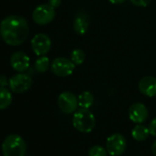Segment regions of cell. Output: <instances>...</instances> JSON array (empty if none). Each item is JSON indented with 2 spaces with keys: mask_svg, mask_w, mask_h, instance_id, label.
<instances>
[{
  "mask_svg": "<svg viewBox=\"0 0 156 156\" xmlns=\"http://www.w3.org/2000/svg\"><path fill=\"white\" fill-rule=\"evenodd\" d=\"M71 60L75 65L82 64L86 60V54L83 50L81 49H75L71 53Z\"/></svg>",
  "mask_w": 156,
  "mask_h": 156,
  "instance_id": "cell-18",
  "label": "cell"
},
{
  "mask_svg": "<svg viewBox=\"0 0 156 156\" xmlns=\"http://www.w3.org/2000/svg\"><path fill=\"white\" fill-rule=\"evenodd\" d=\"M130 2L136 7L145 8L151 2V0H130Z\"/></svg>",
  "mask_w": 156,
  "mask_h": 156,
  "instance_id": "cell-20",
  "label": "cell"
},
{
  "mask_svg": "<svg viewBox=\"0 0 156 156\" xmlns=\"http://www.w3.org/2000/svg\"><path fill=\"white\" fill-rule=\"evenodd\" d=\"M108 1L111 3V4H114V5H119V4H122L124 3L126 0H108Z\"/></svg>",
  "mask_w": 156,
  "mask_h": 156,
  "instance_id": "cell-24",
  "label": "cell"
},
{
  "mask_svg": "<svg viewBox=\"0 0 156 156\" xmlns=\"http://www.w3.org/2000/svg\"><path fill=\"white\" fill-rule=\"evenodd\" d=\"M73 125L80 132H91L96 126V119L88 108H82L75 111L73 117Z\"/></svg>",
  "mask_w": 156,
  "mask_h": 156,
  "instance_id": "cell-3",
  "label": "cell"
},
{
  "mask_svg": "<svg viewBox=\"0 0 156 156\" xmlns=\"http://www.w3.org/2000/svg\"><path fill=\"white\" fill-rule=\"evenodd\" d=\"M55 9L49 4L38 6L32 12V20L38 25L43 26L51 23L55 18Z\"/></svg>",
  "mask_w": 156,
  "mask_h": 156,
  "instance_id": "cell-4",
  "label": "cell"
},
{
  "mask_svg": "<svg viewBox=\"0 0 156 156\" xmlns=\"http://www.w3.org/2000/svg\"><path fill=\"white\" fill-rule=\"evenodd\" d=\"M127 148V140L120 133H114L110 135L106 142V149L108 153L111 156H120L124 153Z\"/></svg>",
  "mask_w": 156,
  "mask_h": 156,
  "instance_id": "cell-5",
  "label": "cell"
},
{
  "mask_svg": "<svg viewBox=\"0 0 156 156\" xmlns=\"http://www.w3.org/2000/svg\"><path fill=\"white\" fill-rule=\"evenodd\" d=\"M61 3H62V0H49V3L48 4L51 5L52 8L57 9L58 7H60Z\"/></svg>",
  "mask_w": 156,
  "mask_h": 156,
  "instance_id": "cell-23",
  "label": "cell"
},
{
  "mask_svg": "<svg viewBox=\"0 0 156 156\" xmlns=\"http://www.w3.org/2000/svg\"><path fill=\"white\" fill-rule=\"evenodd\" d=\"M51 47V41L48 35L39 33L31 40V48L34 53L38 56L46 55Z\"/></svg>",
  "mask_w": 156,
  "mask_h": 156,
  "instance_id": "cell-9",
  "label": "cell"
},
{
  "mask_svg": "<svg viewBox=\"0 0 156 156\" xmlns=\"http://www.w3.org/2000/svg\"><path fill=\"white\" fill-rule=\"evenodd\" d=\"M26 151V141L18 134L9 135L2 143L3 156H25Z\"/></svg>",
  "mask_w": 156,
  "mask_h": 156,
  "instance_id": "cell-2",
  "label": "cell"
},
{
  "mask_svg": "<svg viewBox=\"0 0 156 156\" xmlns=\"http://www.w3.org/2000/svg\"><path fill=\"white\" fill-rule=\"evenodd\" d=\"M30 64V57L23 51H16L10 57V65L11 67L19 72L22 73L26 71Z\"/></svg>",
  "mask_w": 156,
  "mask_h": 156,
  "instance_id": "cell-11",
  "label": "cell"
},
{
  "mask_svg": "<svg viewBox=\"0 0 156 156\" xmlns=\"http://www.w3.org/2000/svg\"><path fill=\"white\" fill-rule=\"evenodd\" d=\"M139 90L146 97H156V78L153 76H144L139 82Z\"/></svg>",
  "mask_w": 156,
  "mask_h": 156,
  "instance_id": "cell-12",
  "label": "cell"
},
{
  "mask_svg": "<svg viewBox=\"0 0 156 156\" xmlns=\"http://www.w3.org/2000/svg\"><path fill=\"white\" fill-rule=\"evenodd\" d=\"M149 134H150L149 128L141 124H137L131 130V135L133 139L137 141H143L147 140Z\"/></svg>",
  "mask_w": 156,
  "mask_h": 156,
  "instance_id": "cell-13",
  "label": "cell"
},
{
  "mask_svg": "<svg viewBox=\"0 0 156 156\" xmlns=\"http://www.w3.org/2000/svg\"><path fill=\"white\" fill-rule=\"evenodd\" d=\"M151 151H152L153 155L156 156V140L153 142V144H152V146H151Z\"/></svg>",
  "mask_w": 156,
  "mask_h": 156,
  "instance_id": "cell-25",
  "label": "cell"
},
{
  "mask_svg": "<svg viewBox=\"0 0 156 156\" xmlns=\"http://www.w3.org/2000/svg\"><path fill=\"white\" fill-rule=\"evenodd\" d=\"M88 22L82 17H76L74 21H73V30L74 31L79 34V35H84L87 32L88 30Z\"/></svg>",
  "mask_w": 156,
  "mask_h": 156,
  "instance_id": "cell-16",
  "label": "cell"
},
{
  "mask_svg": "<svg viewBox=\"0 0 156 156\" xmlns=\"http://www.w3.org/2000/svg\"><path fill=\"white\" fill-rule=\"evenodd\" d=\"M0 38H1V34H0Z\"/></svg>",
  "mask_w": 156,
  "mask_h": 156,
  "instance_id": "cell-26",
  "label": "cell"
},
{
  "mask_svg": "<svg viewBox=\"0 0 156 156\" xmlns=\"http://www.w3.org/2000/svg\"><path fill=\"white\" fill-rule=\"evenodd\" d=\"M78 106L82 108H89L95 101L94 95L89 91H84L78 96Z\"/></svg>",
  "mask_w": 156,
  "mask_h": 156,
  "instance_id": "cell-14",
  "label": "cell"
},
{
  "mask_svg": "<svg viewBox=\"0 0 156 156\" xmlns=\"http://www.w3.org/2000/svg\"><path fill=\"white\" fill-rule=\"evenodd\" d=\"M89 156H107L108 155V151L104 147L100 145H95L90 148L88 151Z\"/></svg>",
  "mask_w": 156,
  "mask_h": 156,
  "instance_id": "cell-19",
  "label": "cell"
},
{
  "mask_svg": "<svg viewBox=\"0 0 156 156\" xmlns=\"http://www.w3.org/2000/svg\"><path fill=\"white\" fill-rule=\"evenodd\" d=\"M9 85V80L4 74H0V87H6L7 86Z\"/></svg>",
  "mask_w": 156,
  "mask_h": 156,
  "instance_id": "cell-22",
  "label": "cell"
},
{
  "mask_svg": "<svg viewBox=\"0 0 156 156\" xmlns=\"http://www.w3.org/2000/svg\"><path fill=\"white\" fill-rule=\"evenodd\" d=\"M149 130H150V134L152 136L156 137V118L153 119L149 125Z\"/></svg>",
  "mask_w": 156,
  "mask_h": 156,
  "instance_id": "cell-21",
  "label": "cell"
},
{
  "mask_svg": "<svg viewBox=\"0 0 156 156\" xmlns=\"http://www.w3.org/2000/svg\"><path fill=\"white\" fill-rule=\"evenodd\" d=\"M12 94L6 87H0V110L6 109L12 103Z\"/></svg>",
  "mask_w": 156,
  "mask_h": 156,
  "instance_id": "cell-15",
  "label": "cell"
},
{
  "mask_svg": "<svg viewBox=\"0 0 156 156\" xmlns=\"http://www.w3.org/2000/svg\"><path fill=\"white\" fill-rule=\"evenodd\" d=\"M58 106L65 114H71L76 111L78 106V98L72 92H62L58 98Z\"/></svg>",
  "mask_w": 156,
  "mask_h": 156,
  "instance_id": "cell-8",
  "label": "cell"
},
{
  "mask_svg": "<svg viewBox=\"0 0 156 156\" xmlns=\"http://www.w3.org/2000/svg\"><path fill=\"white\" fill-rule=\"evenodd\" d=\"M9 88L14 93H23L28 91L32 86V78L30 75L19 73L18 74L13 75L9 79Z\"/></svg>",
  "mask_w": 156,
  "mask_h": 156,
  "instance_id": "cell-6",
  "label": "cell"
},
{
  "mask_svg": "<svg viewBox=\"0 0 156 156\" xmlns=\"http://www.w3.org/2000/svg\"><path fill=\"white\" fill-rule=\"evenodd\" d=\"M50 67V60L47 56H40L35 62V69L39 73H45Z\"/></svg>",
  "mask_w": 156,
  "mask_h": 156,
  "instance_id": "cell-17",
  "label": "cell"
},
{
  "mask_svg": "<svg viewBox=\"0 0 156 156\" xmlns=\"http://www.w3.org/2000/svg\"><path fill=\"white\" fill-rule=\"evenodd\" d=\"M148 114V109L142 103H134L129 107V119L136 124L143 123L147 119Z\"/></svg>",
  "mask_w": 156,
  "mask_h": 156,
  "instance_id": "cell-10",
  "label": "cell"
},
{
  "mask_svg": "<svg viewBox=\"0 0 156 156\" xmlns=\"http://www.w3.org/2000/svg\"><path fill=\"white\" fill-rule=\"evenodd\" d=\"M74 68L75 64L72 62V60H69L64 57L55 58L51 64V72L56 76L60 77H66L71 75L73 73Z\"/></svg>",
  "mask_w": 156,
  "mask_h": 156,
  "instance_id": "cell-7",
  "label": "cell"
},
{
  "mask_svg": "<svg viewBox=\"0 0 156 156\" xmlns=\"http://www.w3.org/2000/svg\"><path fill=\"white\" fill-rule=\"evenodd\" d=\"M0 34L8 45L15 47L25 42L30 34V27L23 17L10 15L0 23Z\"/></svg>",
  "mask_w": 156,
  "mask_h": 156,
  "instance_id": "cell-1",
  "label": "cell"
}]
</instances>
